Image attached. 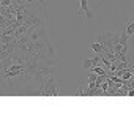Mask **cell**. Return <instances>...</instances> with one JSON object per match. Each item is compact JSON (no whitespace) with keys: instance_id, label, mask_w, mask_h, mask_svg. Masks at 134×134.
<instances>
[{"instance_id":"cell-1","label":"cell","mask_w":134,"mask_h":134,"mask_svg":"<svg viewBox=\"0 0 134 134\" xmlns=\"http://www.w3.org/2000/svg\"><path fill=\"white\" fill-rule=\"evenodd\" d=\"M36 73L38 70L19 55L16 49L11 57L2 60V87L8 92L24 88L29 82L36 79Z\"/></svg>"},{"instance_id":"cell-2","label":"cell","mask_w":134,"mask_h":134,"mask_svg":"<svg viewBox=\"0 0 134 134\" xmlns=\"http://www.w3.org/2000/svg\"><path fill=\"white\" fill-rule=\"evenodd\" d=\"M18 54L22 55L30 65H33L36 70L54 66V47L49 41L47 29L40 30L32 35L27 41L18 44Z\"/></svg>"},{"instance_id":"cell-3","label":"cell","mask_w":134,"mask_h":134,"mask_svg":"<svg viewBox=\"0 0 134 134\" xmlns=\"http://www.w3.org/2000/svg\"><path fill=\"white\" fill-rule=\"evenodd\" d=\"M77 14L84 16L85 19H92V13H90V8H88V0H79Z\"/></svg>"},{"instance_id":"cell-4","label":"cell","mask_w":134,"mask_h":134,"mask_svg":"<svg viewBox=\"0 0 134 134\" xmlns=\"http://www.w3.org/2000/svg\"><path fill=\"white\" fill-rule=\"evenodd\" d=\"M99 63H101V55H95L93 58L84 57V58H82V68L90 70V68H93V66H96V65H99Z\"/></svg>"},{"instance_id":"cell-5","label":"cell","mask_w":134,"mask_h":134,"mask_svg":"<svg viewBox=\"0 0 134 134\" xmlns=\"http://www.w3.org/2000/svg\"><path fill=\"white\" fill-rule=\"evenodd\" d=\"M90 51H92L95 55H101V54H103V51H104V44H103V41L92 43V44H90Z\"/></svg>"},{"instance_id":"cell-6","label":"cell","mask_w":134,"mask_h":134,"mask_svg":"<svg viewBox=\"0 0 134 134\" xmlns=\"http://www.w3.org/2000/svg\"><path fill=\"white\" fill-rule=\"evenodd\" d=\"M88 71H90V73H95V74H98V76H103V77H107V76H109L107 71L104 70V66H101V65L93 66V68H90Z\"/></svg>"},{"instance_id":"cell-7","label":"cell","mask_w":134,"mask_h":134,"mask_svg":"<svg viewBox=\"0 0 134 134\" xmlns=\"http://www.w3.org/2000/svg\"><path fill=\"white\" fill-rule=\"evenodd\" d=\"M125 33H126V36H128L129 40L134 36V19H128V22H126V29H125Z\"/></svg>"},{"instance_id":"cell-8","label":"cell","mask_w":134,"mask_h":134,"mask_svg":"<svg viewBox=\"0 0 134 134\" xmlns=\"http://www.w3.org/2000/svg\"><path fill=\"white\" fill-rule=\"evenodd\" d=\"M129 41H132V43H134V36H132V38H131V40H129Z\"/></svg>"},{"instance_id":"cell-9","label":"cell","mask_w":134,"mask_h":134,"mask_svg":"<svg viewBox=\"0 0 134 134\" xmlns=\"http://www.w3.org/2000/svg\"><path fill=\"white\" fill-rule=\"evenodd\" d=\"M44 2H46V0H44Z\"/></svg>"}]
</instances>
